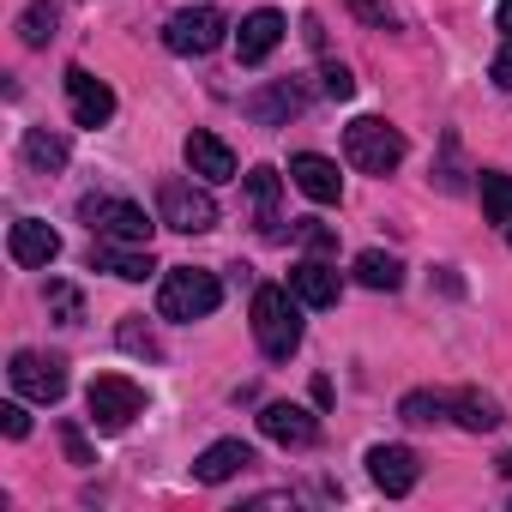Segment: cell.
Returning a JSON list of instances; mask_svg holds the SVG:
<instances>
[{
  "label": "cell",
  "instance_id": "cell-1",
  "mask_svg": "<svg viewBox=\"0 0 512 512\" xmlns=\"http://www.w3.org/2000/svg\"><path fill=\"white\" fill-rule=\"evenodd\" d=\"M253 338L272 362H290L302 350V302L284 284H260L253 290Z\"/></svg>",
  "mask_w": 512,
  "mask_h": 512
},
{
  "label": "cell",
  "instance_id": "cell-2",
  "mask_svg": "<svg viewBox=\"0 0 512 512\" xmlns=\"http://www.w3.org/2000/svg\"><path fill=\"white\" fill-rule=\"evenodd\" d=\"M217 302H223L217 272H199V266L163 272V290H157V314H163V320H181V326H187V320H211Z\"/></svg>",
  "mask_w": 512,
  "mask_h": 512
},
{
  "label": "cell",
  "instance_id": "cell-3",
  "mask_svg": "<svg viewBox=\"0 0 512 512\" xmlns=\"http://www.w3.org/2000/svg\"><path fill=\"white\" fill-rule=\"evenodd\" d=\"M344 157L362 169V175H392L404 163V133L380 115H356L344 127Z\"/></svg>",
  "mask_w": 512,
  "mask_h": 512
},
{
  "label": "cell",
  "instance_id": "cell-4",
  "mask_svg": "<svg viewBox=\"0 0 512 512\" xmlns=\"http://www.w3.org/2000/svg\"><path fill=\"white\" fill-rule=\"evenodd\" d=\"M79 217L91 223V235H109V241H133V247H151V217H145V205H133V199H115V193H85L79 199Z\"/></svg>",
  "mask_w": 512,
  "mask_h": 512
},
{
  "label": "cell",
  "instance_id": "cell-5",
  "mask_svg": "<svg viewBox=\"0 0 512 512\" xmlns=\"http://www.w3.org/2000/svg\"><path fill=\"white\" fill-rule=\"evenodd\" d=\"M85 410L103 434H121V428H133V416H145V386H133L127 374H97L85 386Z\"/></svg>",
  "mask_w": 512,
  "mask_h": 512
},
{
  "label": "cell",
  "instance_id": "cell-6",
  "mask_svg": "<svg viewBox=\"0 0 512 512\" xmlns=\"http://www.w3.org/2000/svg\"><path fill=\"white\" fill-rule=\"evenodd\" d=\"M157 223H169V229H181V235H205V229L217 223V199H211L205 187L169 175V181H157Z\"/></svg>",
  "mask_w": 512,
  "mask_h": 512
},
{
  "label": "cell",
  "instance_id": "cell-7",
  "mask_svg": "<svg viewBox=\"0 0 512 512\" xmlns=\"http://www.w3.org/2000/svg\"><path fill=\"white\" fill-rule=\"evenodd\" d=\"M223 31H229V19H223L217 7H181V13H169V25H163V49L181 55V61H199V55H211V49L223 43Z\"/></svg>",
  "mask_w": 512,
  "mask_h": 512
},
{
  "label": "cell",
  "instance_id": "cell-8",
  "mask_svg": "<svg viewBox=\"0 0 512 512\" xmlns=\"http://www.w3.org/2000/svg\"><path fill=\"white\" fill-rule=\"evenodd\" d=\"M7 380H13V392L31 398V404H61V398H67V368H61L55 356H37V350H19V356L7 362Z\"/></svg>",
  "mask_w": 512,
  "mask_h": 512
},
{
  "label": "cell",
  "instance_id": "cell-9",
  "mask_svg": "<svg viewBox=\"0 0 512 512\" xmlns=\"http://www.w3.org/2000/svg\"><path fill=\"white\" fill-rule=\"evenodd\" d=\"M67 109L79 127H109L115 115V91L91 73V67H67Z\"/></svg>",
  "mask_w": 512,
  "mask_h": 512
},
{
  "label": "cell",
  "instance_id": "cell-10",
  "mask_svg": "<svg viewBox=\"0 0 512 512\" xmlns=\"http://www.w3.org/2000/svg\"><path fill=\"white\" fill-rule=\"evenodd\" d=\"M91 272H109V278H121V284H145L157 266H151V247L97 235V241H91Z\"/></svg>",
  "mask_w": 512,
  "mask_h": 512
},
{
  "label": "cell",
  "instance_id": "cell-11",
  "mask_svg": "<svg viewBox=\"0 0 512 512\" xmlns=\"http://www.w3.org/2000/svg\"><path fill=\"white\" fill-rule=\"evenodd\" d=\"M278 43H284V13L278 7H260V13H247L241 31H235V61L241 67H260V61H272Z\"/></svg>",
  "mask_w": 512,
  "mask_h": 512
},
{
  "label": "cell",
  "instance_id": "cell-12",
  "mask_svg": "<svg viewBox=\"0 0 512 512\" xmlns=\"http://www.w3.org/2000/svg\"><path fill=\"white\" fill-rule=\"evenodd\" d=\"M7 253H13V266H55L61 260V235L43 223V217H19L13 235H7Z\"/></svg>",
  "mask_w": 512,
  "mask_h": 512
},
{
  "label": "cell",
  "instance_id": "cell-13",
  "mask_svg": "<svg viewBox=\"0 0 512 512\" xmlns=\"http://www.w3.org/2000/svg\"><path fill=\"white\" fill-rule=\"evenodd\" d=\"M181 157H187V169L199 175V181H235V151L217 139V133H205V127H193L187 139H181Z\"/></svg>",
  "mask_w": 512,
  "mask_h": 512
},
{
  "label": "cell",
  "instance_id": "cell-14",
  "mask_svg": "<svg viewBox=\"0 0 512 512\" xmlns=\"http://www.w3.org/2000/svg\"><path fill=\"white\" fill-rule=\"evenodd\" d=\"M290 181H296L314 205H338V193H344L338 163H332V157H320V151H296V157H290Z\"/></svg>",
  "mask_w": 512,
  "mask_h": 512
},
{
  "label": "cell",
  "instance_id": "cell-15",
  "mask_svg": "<svg viewBox=\"0 0 512 512\" xmlns=\"http://www.w3.org/2000/svg\"><path fill=\"white\" fill-rule=\"evenodd\" d=\"M368 476H374V488L380 494H410L416 488V476H422V464H416V452L410 446H374L368 452Z\"/></svg>",
  "mask_w": 512,
  "mask_h": 512
},
{
  "label": "cell",
  "instance_id": "cell-16",
  "mask_svg": "<svg viewBox=\"0 0 512 512\" xmlns=\"http://www.w3.org/2000/svg\"><path fill=\"white\" fill-rule=\"evenodd\" d=\"M260 434L278 440V446H314V440H320V422H314V410H302V404H266V410H260Z\"/></svg>",
  "mask_w": 512,
  "mask_h": 512
},
{
  "label": "cell",
  "instance_id": "cell-17",
  "mask_svg": "<svg viewBox=\"0 0 512 512\" xmlns=\"http://www.w3.org/2000/svg\"><path fill=\"white\" fill-rule=\"evenodd\" d=\"M247 464H253V446H247V440H211V446L193 458V476H199L205 488H217V482L241 476Z\"/></svg>",
  "mask_w": 512,
  "mask_h": 512
},
{
  "label": "cell",
  "instance_id": "cell-18",
  "mask_svg": "<svg viewBox=\"0 0 512 512\" xmlns=\"http://www.w3.org/2000/svg\"><path fill=\"white\" fill-rule=\"evenodd\" d=\"M290 290H296L302 308H338V272H332L326 260H302V266H290Z\"/></svg>",
  "mask_w": 512,
  "mask_h": 512
},
{
  "label": "cell",
  "instance_id": "cell-19",
  "mask_svg": "<svg viewBox=\"0 0 512 512\" xmlns=\"http://www.w3.org/2000/svg\"><path fill=\"white\" fill-rule=\"evenodd\" d=\"M452 422H458V428H470V434H488V428H500L506 416H500V404H494L488 392L464 386V392H452Z\"/></svg>",
  "mask_w": 512,
  "mask_h": 512
},
{
  "label": "cell",
  "instance_id": "cell-20",
  "mask_svg": "<svg viewBox=\"0 0 512 512\" xmlns=\"http://www.w3.org/2000/svg\"><path fill=\"white\" fill-rule=\"evenodd\" d=\"M278 187H284L278 169H266V163L247 169V199H253V211H260V229H266V235H284V229H278Z\"/></svg>",
  "mask_w": 512,
  "mask_h": 512
},
{
  "label": "cell",
  "instance_id": "cell-21",
  "mask_svg": "<svg viewBox=\"0 0 512 512\" xmlns=\"http://www.w3.org/2000/svg\"><path fill=\"white\" fill-rule=\"evenodd\" d=\"M247 115H253V121H266V127H278V121L302 115V91H296L290 79H278L272 91H260V97H247Z\"/></svg>",
  "mask_w": 512,
  "mask_h": 512
},
{
  "label": "cell",
  "instance_id": "cell-22",
  "mask_svg": "<svg viewBox=\"0 0 512 512\" xmlns=\"http://www.w3.org/2000/svg\"><path fill=\"white\" fill-rule=\"evenodd\" d=\"M356 284H368V290H398V284H404V260H398V253L368 247V253H356Z\"/></svg>",
  "mask_w": 512,
  "mask_h": 512
},
{
  "label": "cell",
  "instance_id": "cell-23",
  "mask_svg": "<svg viewBox=\"0 0 512 512\" xmlns=\"http://www.w3.org/2000/svg\"><path fill=\"white\" fill-rule=\"evenodd\" d=\"M25 163H31L37 175H61V169H67V139L49 133V127H31V133H25Z\"/></svg>",
  "mask_w": 512,
  "mask_h": 512
},
{
  "label": "cell",
  "instance_id": "cell-24",
  "mask_svg": "<svg viewBox=\"0 0 512 512\" xmlns=\"http://www.w3.org/2000/svg\"><path fill=\"white\" fill-rule=\"evenodd\" d=\"M398 416H404L410 428H434V422L452 416V392H404V398H398Z\"/></svg>",
  "mask_w": 512,
  "mask_h": 512
},
{
  "label": "cell",
  "instance_id": "cell-25",
  "mask_svg": "<svg viewBox=\"0 0 512 512\" xmlns=\"http://www.w3.org/2000/svg\"><path fill=\"white\" fill-rule=\"evenodd\" d=\"M482 211L500 223V229H512V175H500V169H482Z\"/></svg>",
  "mask_w": 512,
  "mask_h": 512
},
{
  "label": "cell",
  "instance_id": "cell-26",
  "mask_svg": "<svg viewBox=\"0 0 512 512\" xmlns=\"http://www.w3.org/2000/svg\"><path fill=\"white\" fill-rule=\"evenodd\" d=\"M55 19H61L55 0H31V7L19 13V43H25V49H43V43L55 37Z\"/></svg>",
  "mask_w": 512,
  "mask_h": 512
},
{
  "label": "cell",
  "instance_id": "cell-27",
  "mask_svg": "<svg viewBox=\"0 0 512 512\" xmlns=\"http://www.w3.org/2000/svg\"><path fill=\"white\" fill-rule=\"evenodd\" d=\"M115 338H121V350H127V356H145V362H163V344H157V332L145 326V314H127Z\"/></svg>",
  "mask_w": 512,
  "mask_h": 512
},
{
  "label": "cell",
  "instance_id": "cell-28",
  "mask_svg": "<svg viewBox=\"0 0 512 512\" xmlns=\"http://www.w3.org/2000/svg\"><path fill=\"white\" fill-rule=\"evenodd\" d=\"M43 302H49V314H55L61 326H79V320H85V296H79L73 284H61V278H49Z\"/></svg>",
  "mask_w": 512,
  "mask_h": 512
},
{
  "label": "cell",
  "instance_id": "cell-29",
  "mask_svg": "<svg viewBox=\"0 0 512 512\" xmlns=\"http://www.w3.org/2000/svg\"><path fill=\"white\" fill-rule=\"evenodd\" d=\"M344 7L368 25V31H392L398 19H392V0H344Z\"/></svg>",
  "mask_w": 512,
  "mask_h": 512
},
{
  "label": "cell",
  "instance_id": "cell-30",
  "mask_svg": "<svg viewBox=\"0 0 512 512\" xmlns=\"http://www.w3.org/2000/svg\"><path fill=\"white\" fill-rule=\"evenodd\" d=\"M320 85H326V97H332V103H350V97H356V79H350V67H344V61H326V67H320Z\"/></svg>",
  "mask_w": 512,
  "mask_h": 512
},
{
  "label": "cell",
  "instance_id": "cell-31",
  "mask_svg": "<svg viewBox=\"0 0 512 512\" xmlns=\"http://www.w3.org/2000/svg\"><path fill=\"white\" fill-rule=\"evenodd\" d=\"M61 452H67V464H97V452H91L79 422H61Z\"/></svg>",
  "mask_w": 512,
  "mask_h": 512
},
{
  "label": "cell",
  "instance_id": "cell-32",
  "mask_svg": "<svg viewBox=\"0 0 512 512\" xmlns=\"http://www.w3.org/2000/svg\"><path fill=\"white\" fill-rule=\"evenodd\" d=\"M0 428H7V440H25V434H31V416H25L19 398H13V404H0Z\"/></svg>",
  "mask_w": 512,
  "mask_h": 512
},
{
  "label": "cell",
  "instance_id": "cell-33",
  "mask_svg": "<svg viewBox=\"0 0 512 512\" xmlns=\"http://www.w3.org/2000/svg\"><path fill=\"white\" fill-rule=\"evenodd\" d=\"M296 235H302V241H308V247H314V253H326V247H338V235H332V229H326V223H314V217H308V223H302V229H296Z\"/></svg>",
  "mask_w": 512,
  "mask_h": 512
},
{
  "label": "cell",
  "instance_id": "cell-34",
  "mask_svg": "<svg viewBox=\"0 0 512 512\" xmlns=\"http://www.w3.org/2000/svg\"><path fill=\"white\" fill-rule=\"evenodd\" d=\"M494 85H500V91H512V43L494 55Z\"/></svg>",
  "mask_w": 512,
  "mask_h": 512
},
{
  "label": "cell",
  "instance_id": "cell-35",
  "mask_svg": "<svg viewBox=\"0 0 512 512\" xmlns=\"http://www.w3.org/2000/svg\"><path fill=\"white\" fill-rule=\"evenodd\" d=\"M440 290H446V296H464V284H458V272H452V266H440Z\"/></svg>",
  "mask_w": 512,
  "mask_h": 512
},
{
  "label": "cell",
  "instance_id": "cell-36",
  "mask_svg": "<svg viewBox=\"0 0 512 512\" xmlns=\"http://www.w3.org/2000/svg\"><path fill=\"white\" fill-rule=\"evenodd\" d=\"M500 37L512 43V0H500Z\"/></svg>",
  "mask_w": 512,
  "mask_h": 512
},
{
  "label": "cell",
  "instance_id": "cell-37",
  "mask_svg": "<svg viewBox=\"0 0 512 512\" xmlns=\"http://www.w3.org/2000/svg\"><path fill=\"white\" fill-rule=\"evenodd\" d=\"M500 476H512V452H506V458H500Z\"/></svg>",
  "mask_w": 512,
  "mask_h": 512
},
{
  "label": "cell",
  "instance_id": "cell-38",
  "mask_svg": "<svg viewBox=\"0 0 512 512\" xmlns=\"http://www.w3.org/2000/svg\"><path fill=\"white\" fill-rule=\"evenodd\" d=\"M506 241H512V229H506Z\"/></svg>",
  "mask_w": 512,
  "mask_h": 512
}]
</instances>
